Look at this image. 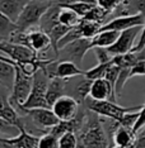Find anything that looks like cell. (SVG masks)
Instances as JSON below:
<instances>
[{
  "label": "cell",
  "instance_id": "obj_1",
  "mask_svg": "<svg viewBox=\"0 0 145 148\" xmlns=\"http://www.w3.org/2000/svg\"><path fill=\"white\" fill-rule=\"evenodd\" d=\"M52 4L53 1L51 0H29L23 8L18 21L15 22L18 31L26 32L38 27L41 18Z\"/></svg>",
  "mask_w": 145,
  "mask_h": 148
},
{
  "label": "cell",
  "instance_id": "obj_2",
  "mask_svg": "<svg viewBox=\"0 0 145 148\" xmlns=\"http://www.w3.org/2000/svg\"><path fill=\"white\" fill-rule=\"evenodd\" d=\"M79 146L83 148H107V137L99 119L85 115V120L80 129Z\"/></svg>",
  "mask_w": 145,
  "mask_h": 148
},
{
  "label": "cell",
  "instance_id": "obj_3",
  "mask_svg": "<svg viewBox=\"0 0 145 148\" xmlns=\"http://www.w3.org/2000/svg\"><path fill=\"white\" fill-rule=\"evenodd\" d=\"M49 81L50 77L49 75L43 71L40 70L38 72L33 76V86L32 91L29 94L27 101L23 104L22 106L18 108H24V109H35V108H50L49 103H47V87H49ZM15 108V109H18Z\"/></svg>",
  "mask_w": 145,
  "mask_h": 148
},
{
  "label": "cell",
  "instance_id": "obj_4",
  "mask_svg": "<svg viewBox=\"0 0 145 148\" xmlns=\"http://www.w3.org/2000/svg\"><path fill=\"white\" fill-rule=\"evenodd\" d=\"M141 108H143V105L125 108L119 105L116 101H112V100H92L88 105V109L92 113L99 116L110 118L113 122H120L126 113L136 112V110H140Z\"/></svg>",
  "mask_w": 145,
  "mask_h": 148
},
{
  "label": "cell",
  "instance_id": "obj_5",
  "mask_svg": "<svg viewBox=\"0 0 145 148\" xmlns=\"http://www.w3.org/2000/svg\"><path fill=\"white\" fill-rule=\"evenodd\" d=\"M17 112L19 115H26L31 119V122L42 132H49L52 127H55L60 119L52 112L51 108H35V109H24L18 108Z\"/></svg>",
  "mask_w": 145,
  "mask_h": 148
},
{
  "label": "cell",
  "instance_id": "obj_6",
  "mask_svg": "<svg viewBox=\"0 0 145 148\" xmlns=\"http://www.w3.org/2000/svg\"><path fill=\"white\" fill-rule=\"evenodd\" d=\"M33 86V76H28L17 66L15 71V80L12 89V94L9 96V100L14 108L22 106L27 101L29 94L32 91Z\"/></svg>",
  "mask_w": 145,
  "mask_h": 148
},
{
  "label": "cell",
  "instance_id": "obj_7",
  "mask_svg": "<svg viewBox=\"0 0 145 148\" xmlns=\"http://www.w3.org/2000/svg\"><path fill=\"white\" fill-rule=\"evenodd\" d=\"M90 49H92V38H79L60 48L56 60H61V61L67 60V61H73L76 65H80L84 56Z\"/></svg>",
  "mask_w": 145,
  "mask_h": 148
},
{
  "label": "cell",
  "instance_id": "obj_8",
  "mask_svg": "<svg viewBox=\"0 0 145 148\" xmlns=\"http://www.w3.org/2000/svg\"><path fill=\"white\" fill-rule=\"evenodd\" d=\"M0 52L10 57L13 61L17 62V65L40 58V55L36 51H33L31 47L10 41H0Z\"/></svg>",
  "mask_w": 145,
  "mask_h": 148
},
{
  "label": "cell",
  "instance_id": "obj_9",
  "mask_svg": "<svg viewBox=\"0 0 145 148\" xmlns=\"http://www.w3.org/2000/svg\"><path fill=\"white\" fill-rule=\"evenodd\" d=\"M143 25L139 27H133V28L125 29V31L120 32V36L117 38V41L113 43L111 47H108V52L112 56L117 55H125V53H129L134 49L135 47V41H136L137 36H140Z\"/></svg>",
  "mask_w": 145,
  "mask_h": 148
},
{
  "label": "cell",
  "instance_id": "obj_10",
  "mask_svg": "<svg viewBox=\"0 0 145 148\" xmlns=\"http://www.w3.org/2000/svg\"><path fill=\"white\" fill-rule=\"evenodd\" d=\"M79 101L70 95H61L52 104L51 109L60 120H73L78 116Z\"/></svg>",
  "mask_w": 145,
  "mask_h": 148
},
{
  "label": "cell",
  "instance_id": "obj_11",
  "mask_svg": "<svg viewBox=\"0 0 145 148\" xmlns=\"http://www.w3.org/2000/svg\"><path fill=\"white\" fill-rule=\"evenodd\" d=\"M145 16L141 14H133V15H119L116 18L106 22L101 27V31H117L122 32L125 29L133 28V27L144 25Z\"/></svg>",
  "mask_w": 145,
  "mask_h": 148
},
{
  "label": "cell",
  "instance_id": "obj_12",
  "mask_svg": "<svg viewBox=\"0 0 145 148\" xmlns=\"http://www.w3.org/2000/svg\"><path fill=\"white\" fill-rule=\"evenodd\" d=\"M27 46L31 47L37 53H45L47 49L51 48V39L47 33L40 27L27 31Z\"/></svg>",
  "mask_w": 145,
  "mask_h": 148
},
{
  "label": "cell",
  "instance_id": "obj_13",
  "mask_svg": "<svg viewBox=\"0 0 145 148\" xmlns=\"http://www.w3.org/2000/svg\"><path fill=\"white\" fill-rule=\"evenodd\" d=\"M89 97L92 100H112L116 101V92L113 86L104 77L92 81L89 90Z\"/></svg>",
  "mask_w": 145,
  "mask_h": 148
},
{
  "label": "cell",
  "instance_id": "obj_14",
  "mask_svg": "<svg viewBox=\"0 0 145 148\" xmlns=\"http://www.w3.org/2000/svg\"><path fill=\"white\" fill-rule=\"evenodd\" d=\"M112 138H113L114 146H119V147H135V142H136V133L134 132L133 128H127V127L120 125V124L116 122Z\"/></svg>",
  "mask_w": 145,
  "mask_h": 148
},
{
  "label": "cell",
  "instance_id": "obj_15",
  "mask_svg": "<svg viewBox=\"0 0 145 148\" xmlns=\"http://www.w3.org/2000/svg\"><path fill=\"white\" fill-rule=\"evenodd\" d=\"M0 116L9 120L10 123H13L14 125L19 127V128L26 127L24 122H23L21 119V116H19V113L17 112V109L13 106L9 97H6V95H4V94H0Z\"/></svg>",
  "mask_w": 145,
  "mask_h": 148
},
{
  "label": "cell",
  "instance_id": "obj_16",
  "mask_svg": "<svg viewBox=\"0 0 145 148\" xmlns=\"http://www.w3.org/2000/svg\"><path fill=\"white\" fill-rule=\"evenodd\" d=\"M28 1L29 0H0V12L13 22H17Z\"/></svg>",
  "mask_w": 145,
  "mask_h": 148
},
{
  "label": "cell",
  "instance_id": "obj_17",
  "mask_svg": "<svg viewBox=\"0 0 145 148\" xmlns=\"http://www.w3.org/2000/svg\"><path fill=\"white\" fill-rule=\"evenodd\" d=\"M114 12H119V15L141 14L145 16V0H123Z\"/></svg>",
  "mask_w": 145,
  "mask_h": 148
},
{
  "label": "cell",
  "instance_id": "obj_18",
  "mask_svg": "<svg viewBox=\"0 0 145 148\" xmlns=\"http://www.w3.org/2000/svg\"><path fill=\"white\" fill-rule=\"evenodd\" d=\"M65 84L66 80L59 79V77H52L49 81V87H47V103H49L50 108L52 106V104L56 101L61 95H64L65 91Z\"/></svg>",
  "mask_w": 145,
  "mask_h": 148
},
{
  "label": "cell",
  "instance_id": "obj_19",
  "mask_svg": "<svg viewBox=\"0 0 145 148\" xmlns=\"http://www.w3.org/2000/svg\"><path fill=\"white\" fill-rule=\"evenodd\" d=\"M17 66L9 62L0 61V84L6 89H13L15 80Z\"/></svg>",
  "mask_w": 145,
  "mask_h": 148
},
{
  "label": "cell",
  "instance_id": "obj_20",
  "mask_svg": "<svg viewBox=\"0 0 145 148\" xmlns=\"http://www.w3.org/2000/svg\"><path fill=\"white\" fill-rule=\"evenodd\" d=\"M120 32L117 31H99L96 37L92 38V49L96 47H104L108 48L117 41Z\"/></svg>",
  "mask_w": 145,
  "mask_h": 148
},
{
  "label": "cell",
  "instance_id": "obj_21",
  "mask_svg": "<svg viewBox=\"0 0 145 148\" xmlns=\"http://www.w3.org/2000/svg\"><path fill=\"white\" fill-rule=\"evenodd\" d=\"M80 21H82V16H80L75 10H73L69 6H61L59 13V23L73 28V27L78 25Z\"/></svg>",
  "mask_w": 145,
  "mask_h": 148
},
{
  "label": "cell",
  "instance_id": "obj_22",
  "mask_svg": "<svg viewBox=\"0 0 145 148\" xmlns=\"http://www.w3.org/2000/svg\"><path fill=\"white\" fill-rule=\"evenodd\" d=\"M18 31L17 23L0 12V41H9L13 33Z\"/></svg>",
  "mask_w": 145,
  "mask_h": 148
},
{
  "label": "cell",
  "instance_id": "obj_23",
  "mask_svg": "<svg viewBox=\"0 0 145 148\" xmlns=\"http://www.w3.org/2000/svg\"><path fill=\"white\" fill-rule=\"evenodd\" d=\"M70 31L69 27L61 24V23H57L56 25H53L47 34L50 36V39H51V46H52V49L55 52V55L57 56L59 55V42L61 41V38L66 34L67 32Z\"/></svg>",
  "mask_w": 145,
  "mask_h": 148
},
{
  "label": "cell",
  "instance_id": "obj_24",
  "mask_svg": "<svg viewBox=\"0 0 145 148\" xmlns=\"http://www.w3.org/2000/svg\"><path fill=\"white\" fill-rule=\"evenodd\" d=\"M78 25H79L80 32H82L83 38H93V37H96L101 31V27H102L101 23L87 21V19H83V18Z\"/></svg>",
  "mask_w": 145,
  "mask_h": 148
},
{
  "label": "cell",
  "instance_id": "obj_25",
  "mask_svg": "<svg viewBox=\"0 0 145 148\" xmlns=\"http://www.w3.org/2000/svg\"><path fill=\"white\" fill-rule=\"evenodd\" d=\"M113 63V57L112 60L108 62H104V63H97V66L92 67L90 70H88V71L84 72V76L87 77V79L89 80H97V79H102V77H104V75H106L107 70L110 69V66Z\"/></svg>",
  "mask_w": 145,
  "mask_h": 148
},
{
  "label": "cell",
  "instance_id": "obj_26",
  "mask_svg": "<svg viewBox=\"0 0 145 148\" xmlns=\"http://www.w3.org/2000/svg\"><path fill=\"white\" fill-rule=\"evenodd\" d=\"M107 15H110L104 9H102L99 5H93V8L83 16V19L87 21H92V22H97L101 24H104V19L107 18Z\"/></svg>",
  "mask_w": 145,
  "mask_h": 148
},
{
  "label": "cell",
  "instance_id": "obj_27",
  "mask_svg": "<svg viewBox=\"0 0 145 148\" xmlns=\"http://www.w3.org/2000/svg\"><path fill=\"white\" fill-rule=\"evenodd\" d=\"M92 81L93 80H89V79H87V77L84 76V79L75 86V95H76L75 99L78 100L79 103H83L84 100L87 99V96H89V90H90Z\"/></svg>",
  "mask_w": 145,
  "mask_h": 148
},
{
  "label": "cell",
  "instance_id": "obj_28",
  "mask_svg": "<svg viewBox=\"0 0 145 148\" xmlns=\"http://www.w3.org/2000/svg\"><path fill=\"white\" fill-rule=\"evenodd\" d=\"M40 148H59V137L49 132L41 134L40 137Z\"/></svg>",
  "mask_w": 145,
  "mask_h": 148
},
{
  "label": "cell",
  "instance_id": "obj_29",
  "mask_svg": "<svg viewBox=\"0 0 145 148\" xmlns=\"http://www.w3.org/2000/svg\"><path fill=\"white\" fill-rule=\"evenodd\" d=\"M78 144L75 132H67L59 138V148H78Z\"/></svg>",
  "mask_w": 145,
  "mask_h": 148
},
{
  "label": "cell",
  "instance_id": "obj_30",
  "mask_svg": "<svg viewBox=\"0 0 145 148\" xmlns=\"http://www.w3.org/2000/svg\"><path fill=\"white\" fill-rule=\"evenodd\" d=\"M19 132H21V128L14 125V124L10 123L9 120H6L4 118L0 116V133L1 134H10L12 137H14Z\"/></svg>",
  "mask_w": 145,
  "mask_h": 148
},
{
  "label": "cell",
  "instance_id": "obj_31",
  "mask_svg": "<svg viewBox=\"0 0 145 148\" xmlns=\"http://www.w3.org/2000/svg\"><path fill=\"white\" fill-rule=\"evenodd\" d=\"M97 5V4H96ZM61 6H69L73 10H75L78 14L82 16L85 15L90 9L93 8V4H88V3H83V1H76V3H73V4H67V5H61Z\"/></svg>",
  "mask_w": 145,
  "mask_h": 148
},
{
  "label": "cell",
  "instance_id": "obj_32",
  "mask_svg": "<svg viewBox=\"0 0 145 148\" xmlns=\"http://www.w3.org/2000/svg\"><path fill=\"white\" fill-rule=\"evenodd\" d=\"M137 118H139V110H136V112H129V113L125 114V115L122 116V119L117 123H119L120 125L133 128L134 129V125H135V123H136Z\"/></svg>",
  "mask_w": 145,
  "mask_h": 148
},
{
  "label": "cell",
  "instance_id": "obj_33",
  "mask_svg": "<svg viewBox=\"0 0 145 148\" xmlns=\"http://www.w3.org/2000/svg\"><path fill=\"white\" fill-rule=\"evenodd\" d=\"M122 0H97V5H99L102 9H104L108 14L112 13L117 9V6L121 4Z\"/></svg>",
  "mask_w": 145,
  "mask_h": 148
},
{
  "label": "cell",
  "instance_id": "obj_34",
  "mask_svg": "<svg viewBox=\"0 0 145 148\" xmlns=\"http://www.w3.org/2000/svg\"><path fill=\"white\" fill-rule=\"evenodd\" d=\"M92 51L94 52V55H96L97 60H98V63H104V62H108L112 60V55L108 52V49L104 48V47H96V48H93Z\"/></svg>",
  "mask_w": 145,
  "mask_h": 148
},
{
  "label": "cell",
  "instance_id": "obj_35",
  "mask_svg": "<svg viewBox=\"0 0 145 148\" xmlns=\"http://www.w3.org/2000/svg\"><path fill=\"white\" fill-rule=\"evenodd\" d=\"M144 75H145V60H140L131 67L129 79L134 76H144Z\"/></svg>",
  "mask_w": 145,
  "mask_h": 148
},
{
  "label": "cell",
  "instance_id": "obj_36",
  "mask_svg": "<svg viewBox=\"0 0 145 148\" xmlns=\"http://www.w3.org/2000/svg\"><path fill=\"white\" fill-rule=\"evenodd\" d=\"M144 125H145V104L139 110V118H137L136 123H135V125H134V132L137 133Z\"/></svg>",
  "mask_w": 145,
  "mask_h": 148
},
{
  "label": "cell",
  "instance_id": "obj_37",
  "mask_svg": "<svg viewBox=\"0 0 145 148\" xmlns=\"http://www.w3.org/2000/svg\"><path fill=\"white\" fill-rule=\"evenodd\" d=\"M144 48H145V22H144L143 29H141V33H140V36H139V41L136 42V45H135L133 51L140 52V51H143Z\"/></svg>",
  "mask_w": 145,
  "mask_h": 148
},
{
  "label": "cell",
  "instance_id": "obj_38",
  "mask_svg": "<svg viewBox=\"0 0 145 148\" xmlns=\"http://www.w3.org/2000/svg\"><path fill=\"white\" fill-rule=\"evenodd\" d=\"M135 148H145V125L136 133Z\"/></svg>",
  "mask_w": 145,
  "mask_h": 148
},
{
  "label": "cell",
  "instance_id": "obj_39",
  "mask_svg": "<svg viewBox=\"0 0 145 148\" xmlns=\"http://www.w3.org/2000/svg\"><path fill=\"white\" fill-rule=\"evenodd\" d=\"M78 1L88 3V4H93V5H96V4H97V0H78Z\"/></svg>",
  "mask_w": 145,
  "mask_h": 148
},
{
  "label": "cell",
  "instance_id": "obj_40",
  "mask_svg": "<svg viewBox=\"0 0 145 148\" xmlns=\"http://www.w3.org/2000/svg\"><path fill=\"white\" fill-rule=\"evenodd\" d=\"M111 148H135V147H119V146H113Z\"/></svg>",
  "mask_w": 145,
  "mask_h": 148
},
{
  "label": "cell",
  "instance_id": "obj_41",
  "mask_svg": "<svg viewBox=\"0 0 145 148\" xmlns=\"http://www.w3.org/2000/svg\"><path fill=\"white\" fill-rule=\"evenodd\" d=\"M0 148H5V147H0Z\"/></svg>",
  "mask_w": 145,
  "mask_h": 148
},
{
  "label": "cell",
  "instance_id": "obj_42",
  "mask_svg": "<svg viewBox=\"0 0 145 148\" xmlns=\"http://www.w3.org/2000/svg\"><path fill=\"white\" fill-rule=\"evenodd\" d=\"M0 85H1V84H0Z\"/></svg>",
  "mask_w": 145,
  "mask_h": 148
}]
</instances>
